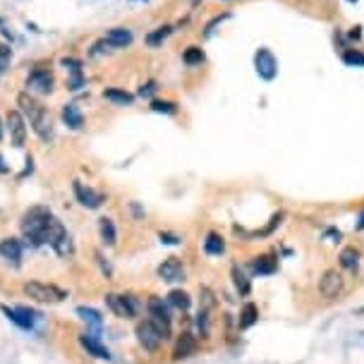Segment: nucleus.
<instances>
[{
  "mask_svg": "<svg viewBox=\"0 0 364 364\" xmlns=\"http://www.w3.org/2000/svg\"><path fill=\"white\" fill-rule=\"evenodd\" d=\"M17 106H19V113L29 120L31 130H34L41 139L43 141L53 139V122H51V115H48V111H46L31 94L22 91V94L17 96Z\"/></svg>",
  "mask_w": 364,
  "mask_h": 364,
  "instance_id": "1",
  "label": "nucleus"
},
{
  "mask_svg": "<svg viewBox=\"0 0 364 364\" xmlns=\"http://www.w3.org/2000/svg\"><path fill=\"white\" fill-rule=\"evenodd\" d=\"M51 211L46 206H31L27 213L22 216V232L24 237L31 240L34 247L46 242V232H48V223H51Z\"/></svg>",
  "mask_w": 364,
  "mask_h": 364,
  "instance_id": "2",
  "label": "nucleus"
},
{
  "mask_svg": "<svg viewBox=\"0 0 364 364\" xmlns=\"http://www.w3.org/2000/svg\"><path fill=\"white\" fill-rule=\"evenodd\" d=\"M24 295L36 300V302H46V305H57L67 297L65 290H60L57 285H51V283H38V280H31V283H24Z\"/></svg>",
  "mask_w": 364,
  "mask_h": 364,
  "instance_id": "3",
  "label": "nucleus"
},
{
  "mask_svg": "<svg viewBox=\"0 0 364 364\" xmlns=\"http://www.w3.org/2000/svg\"><path fill=\"white\" fill-rule=\"evenodd\" d=\"M46 242H48V245L56 249L57 256H62V259L72 256V252H75V247H72V240H70V235H67V228L60 223L57 218H51V223H48Z\"/></svg>",
  "mask_w": 364,
  "mask_h": 364,
  "instance_id": "4",
  "label": "nucleus"
},
{
  "mask_svg": "<svg viewBox=\"0 0 364 364\" xmlns=\"http://www.w3.org/2000/svg\"><path fill=\"white\" fill-rule=\"evenodd\" d=\"M106 305H108V309L117 319H134L141 311L139 300L134 295H115V292H108L106 295Z\"/></svg>",
  "mask_w": 364,
  "mask_h": 364,
  "instance_id": "5",
  "label": "nucleus"
},
{
  "mask_svg": "<svg viewBox=\"0 0 364 364\" xmlns=\"http://www.w3.org/2000/svg\"><path fill=\"white\" fill-rule=\"evenodd\" d=\"M137 340H139V345L146 352H156L166 338H163V333L146 319V321H139V324H137Z\"/></svg>",
  "mask_w": 364,
  "mask_h": 364,
  "instance_id": "6",
  "label": "nucleus"
},
{
  "mask_svg": "<svg viewBox=\"0 0 364 364\" xmlns=\"http://www.w3.org/2000/svg\"><path fill=\"white\" fill-rule=\"evenodd\" d=\"M254 62H256V72H259L261 79L271 82L278 75V60L273 57V53L268 48H259L256 56H254Z\"/></svg>",
  "mask_w": 364,
  "mask_h": 364,
  "instance_id": "7",
  "label": "nucleus"
},
{
  "mask_svg": "<svg viewBox=\"0 0 364 364\" xmlns=\"http://www.w3.org/2000/svg\"><path fill=\"white\" fill-rule=\"evenodd\" d=\"M7 132H10V139L12 144L19 149L24 146V139H27V125H24V115L19 111H10L7 113Z\"/></svg>",
  "mask_w": 364,
  "mask_h": 364,
  "instance_id": "8",
  "label": "nucleus"
},
{
  "mask_svg": "<svg viewBox=\"0 0 364 364\" xmlns=\"http://www.w3.org/2000/svg\"><path fill=\"white\" fill-rule=\"evenodd\" d=\"M319 292L326 300H336L338 295L343 292V276L338 271H326L321 276V280H319Z\"/></svg>",
  "mask_w": 364,
  "mask_h": 364,
  "instance_id": "9",
  "label": "nucleus"
},
{
  "mask_svg": "<svg viewBox=\"0 0 364 364\" xmlns=\"http://www.w3.org/2000/svg\"><path fill=\"white\" fill-rule=\"evenodd\" d=\"M72 190H75V196H77V201L86 206V209H98L103 201H106V196L98 194V192H94L91 187H84L79 180H75V185H72Z\"/></svg>",
  "mask_w": 364,
  "mask_h": 364,
  "instance_id": "10",
  "label": "nucleus"
},
{
  "mask_svg": "<svg viewBox=\"0 0 364 364\" xmlns=\"http://www.w3.org/2000/svg\"><path fill=\"white\" fill-rule=\"evenodd\" d=\"M79 345L86 350V355H91V357H96V360H111V352H108V347L98 340L96 336H79Z\"/></svg>",
  "mask_w": 364,
  "mask_h": 364,
  "instance_id": "11",
  "label": "nucleus"
},
{
  "mask_svg": "<svg viewBox=\"0 0 364 364\" xmlns=\"http://www.w3.org/2000/svg\"><path fill=\"white\" fill-rule=\"evenodd\" d=\"M27 86L34 89V91H38V94H48V91L53 89V75H51L48 70H34V72L29 75Z\"/></svg>",
  "mask_w": 364,
  "mask_h": 364,
  "instance_id": "12",
  "label": "nucleus"
},
{
  "mask_svg": "<svg viewBox=\"0 0 364 364\" xmlns=\"http://www.w3.org/2000/svg\"><path fill=\"white\" fill-rule=\"evenodd\" d=\"M158 276H161V280H168V283H172V280H182V278H185L182 261H180V259H175V256L166 259V261L158 266Z\"/></svg>",
  "mask_w": 364,
  "mask_h": 364,
  "instance_id": "13",
  "label": "nucleus"
},
{
  "mask_svg": "<svg viewBox=\"0 0 364 364\" xmlns=\"http://www.w3.org/2000/svg\"><path fill=\"white\" fill-rule=\"evenodd\" d=\"M194 352H196V338L192 333H182V336L177 338V343H175L172 357L175 360H185V357H192Z\"/></svg>",
  "mask_w": 364,
  "mask_h": 364,
  "instance_id": "14",
  "label": "nucleus"
},
{
  "mask_svg": "<svg viewBox=\"0 0 364 364\" xmlns=\"http://www.w3.org/2000/svg\"><path fill=\"white\" fill-rule=\"evenodd\" d=\"M111 48H125V46H130L132 43V31L125 27H115L111 29L108 34H106V38H103Z\"/></svg>",
  "mask_w": 364,
  "mask_h": 364,
  "instance_id": "15",
  "label": "nucleus"
},
{
  "mask_svg": "<svg viewBox=\"0 0 364 364\" xmlns=\"http://www.w3.org/2000/svg\"><path fill=\"white\" fill-rule=\"evenodd\" d=\"M0 254H2V259H7L12 264H19V259H22V242L12 240V237L2 240L0 242Z\"/></svg>",
  "mask_w": 364,
  "mask_h": 364,
  "instance_id": "16",
  "label": "nucleus"
},
{
  "mask_svg": "<svg viewBox=\"0 0 364 364\" xmlns=\"http://www.w3.org/2000/svg\"><path fill=\"white\" fill-rule=\"evenodd\" d=\"M62 120H65V125H67L70 130H82V127H84V115H82V111H79L77 106H72V103H67V106L62 108Z\"/></svg>",
  "mask_w": 364,
  "mask_h": 364,
  "instance_id": "17",
  "label": "nucleus"
},
{
  "mask_svg": "<svg viewBox=\"0 0 364 364\" xmlns=\"http://www.w3.org/2000/svg\"><path fill=\"white\" fill-rule=\"evenodd\" d=\"M0 309H2V314H5V316H7L12 324H17L19 328H24V331H31V328H34V319H29L24 311H19V307H17V309H10L7 305H2Z\"/></svg>",
  "mask_w": 364,
  "mask_h": 364,
  "instance_id": "18",
  "label": "nucleus"
},
{
  "mask_svg": "<svg viewBox=\"0 0 364 364\" xmlns=\"http://www.w3.org/2000/svg\"><path fill=\"white\" fill-rule=\"evenodd\" d=\"M103 98L115 103V106H132V103H134V96H132L130 91H125V89H106V91H103Z\"/></svg>",
  "mask_w": 364,
  "mask_h": 364,
  "instance_id": "19",
  "label": "nucleus"
},
{
  "mask_svg": "<svg viewBox=\"0 0 364 364\" xmlns=\"http://www.w3.org/2000/svg\"><path fill=\"white\" fill-rule=\"evenodd\" d=\"M278 271V261L273 256H256L254 259V273L256 276H271Z\"/></svg>",
  "mask_w": 364,
  "mask_h": 364,
  "instance_id": "20",
  "label": "nucleus"
},
{
  "mask_svg": "<svg viewBox=\"0 0 364 364\" xmlns=\"http://www.w3.org/2000/svg\"><path fill=\"white\" fill-rule=\"evenodd\" d=\"M204 252L211 254V256H221L225 252V242L218 232H209L206 240H204Z\"/></svg>",
  "mask_w": 364,
  "mask_h": 364,
  "instance_id": "21",
  "label": "nucleus"
},
{
  "mask_svg": "<svg viewBox=\"0 0 364 364\" xmlns=\"http://www.w3.org/2000/svg\"><path fill=\"white\" fill-rule=\"evenodd\" d=\"M146 309H149V316H156V319H168V321H170V309H168V305H166L161 297H149Z\"/></svg>",
  "mask_w": 364,
  "mask_h": 364,
  "instance_id": "22",
  "label": "nucleus"
},
{
  "mask_svg": "<svg viewBox=\"0 0 364 364\" xmlns=\"http://www.w3.org/2000/svg\"><path fill=\"white\" fill-rule=\"evenodd\" d=\"M256 319H259V309L254 302H247L242 311H240V328H249L256 324Z\"/></svg>",
  "mask_w": 364,
  "mask_h": 364,
  "instance_id": "23",
  "label": "nucleus"
},
{
  "mask_svg": "<svg viewBox=\"0 0 364 364\" xmlns=\"http://www.w3.org/2000/svg\"><path fill=\"white\" fill-rule=\"evenodd\" d=\"M216 307V295L211 292V287H201L199 290V314H211Z\"/></svg>",
  "mask_w": 364,
  "mask_h": 364,
  "instance_id": "24",
  "label": "nucleus"
},
{
  "mask_svg": "<svg viewBox=\"0 0 364 364\" xmlns=\"http://www.w3.org/2000/svg\"><path fill=\"white\" fill-rule=\"evenodd\" d=\"M340 266L343 268H347V271H355L357 268V264H360V252L355 249V247H345L343 252H340Z\"/></svg>",
  "mask_w": 364,
  "mask_h": 364,
  "instance_id": "25",
  "label": "nucleus"
},
{
  "mask_svg": "<svg viewBox=\"0 0 364 364\" xmlns=\"http://www.w3.org/2000/svg\"><path fill=\"white\" fill-rule=\"evenodd\" d=\"M168 305L175 309H180V311H187L190 305H192V300H190V295H187L185 290H172L168 295Z\"/></svg>",
  "mask_w": 364,
  "mask_h": 364,
  "instance_id": "26",
  "label": "nucleus"
},
{
  "mask_svg": "<svg viewBox=\"0 0 364 364\" xmlns=\"http://www.w3.org/2000/svg\"><path fill=\"white\" fill-rule=\"evenodd\" d=\"M98 230H101V240H103L106 245H115V242H117V230H115V225H113L111 218H101V221H98Z\"/></svg>",
  "mask_w": 364,
  "mask_h": 364,
  "instance_id": "27",
  "label": "nucleus"
},
{
  "mask_svg": "<svg viewBox=\"0 0 364 364\" xmlns=\"http://www.w3.org/2000/svg\"><path fill=\"white\" fill-rule=\"evenodd\" d=\"M77 314H79V316L84 319V321H86V324H89V326H94L96 331H98V328L103 326V319H101V314H98L96 309H89V307H77Z\"/></svg>",
  "mask_w": 364,
  "mask_h": 364,
  "instance_id": "28",
  "label": "nucleus"
},
{
  "mask_svg": "<svg viewBox=\"0 0 364 364\" xmlns=\"http://www.w3.org/2000/svg\"><path fill=\"white\" fill-rule=\"evenodd\" d=\"M232 280H235V287H237V292H240L242 297L252 292V285H249V278H247V276H245V273H242V271H240L237 266L232 268Z\"/></svg>",
  "mask_w": 364,
  "mask_h": 364,
  "instance_id": "29",
  "label": "nucleus"
},
{
  "mask_svg": "<svg viewBox=\"0 0 364 364\" xmlns=\"http://www.w3.org/2000/svg\"><path fill=\"white\" fill-rule=\"evenodd\" d=\"M168 34H170V27H158L156 31H151V34L146 36V43H149L151 48H158V46L168 38Z\"/></svg>",
  "mask_w": 364,
  "mask_h": 364,
  "instance_id": "30",
  "label": "nucleus"
},
{
  "mask_svg": "<svg viewBox=\"0 0 364 364\" xmlns=\"http://www.w3.org/2000/svg\"><path fill=\"white\" fill-rule=\"evenodd\" d=\"M182 60H185L187 65H201V62H204V51L196 48V46H190V48L182 53Z\"/></svg>",
  "mask_w": 364,
  "mask_h": 364,
  "instance_id": "31",
  "label": "nucleus"
},
{
  "mask_svg": "<svg viewBox=\"0 0 364 364\" xmlns=\"http://www.w3.org/2000/svg\"><path fill=\"white\" fill-rule=\"evenodd\" d=\"M343 62H345V65H357V67H364V53H357V51H345V53H343Z\"/></svg>",
  "mask_w": 364,
  "mask_h": 364,
  "instance_id": "32",
  "label": "nucleus"
},
{
  "mask_svg": "<svg viewBox=\"0 0 364 364\" xmlns=\"http://www.w3.org/2000/svg\"><path fill=\"white\" fill-rule=\"evenodd\" d=\"M151 111H156V113H170V115H172L177 108H175V103H170V101H153V103H151Z\"/></svg>",
  "mask_w": 364,
  "mask_h": 364,
  "instance_id": "33",
  "label": "nucleus"
},
{
  "mask_svg": "<svg viewBox=\"0 0 364 364\" xmlns=\"http://www.w3.org/2000/svg\"><path fill=\"white\" fill-rule=\"evenodd\" d=\"M10 56H12V51H10L7 46H2V43H0V72L10 65Z\"/></svg>",
  "mask_w": 364,
  "mask_h": 364,
  "instance_id": "34",
  "label": "nucleus"
},
{
  "mask_svg": "<svg viewBox=\"0 0 364 364\" xmlns=\"http://www.w3.org/2000/svg\"><path fill=\"white\" fill-rule=\"evenodd\" d=\"M96 259H98V266H101V271H103V273H106V278H111V276H113V268H111V264H108V261H106V259H103V254H101V252H96Z\"/></svg>",
  "mask_w": 364,
  "mask_h": 364,
  "instance_id": "35",
  "label": "nucleus"
},
{
  "mask_svg": "<svg viewBox=\"0 0 364 364\" xmlns=\"http://www.w3.org/2000/svg\"><path fill=\"white\" fill-rule=\"evenodd\" d=\"M156 89H158L156 82H146V84L139 89V96H146V98H149V96H153V94H156Z\"/></svg>",
  "mask_w": 364,
  "mask_h": 364,
  "instance_id": "36",
  "label": "nucleus"
},
{
  "mask_svg": "<svg viewBox=\"0 0 364 364\" xmlns=\"http://www.w3.org/2000/svg\"><path fill=\"white\" fill-rule=\"evenodd\" d=\"M280 218H283L280 213H278V216H273V218H271V223H268L266 228H264V230H261V235H268V232H273V228L280 223Z\"/></svg>",
  "mask_w": 364,
  "mask_h": 364,
  "instance_id": "37",
  "label": "nucleus"
},
{
  "mask_svg": "<svg viewBox=\"0 0 364 364\" xmlns=\"http://www.w3.org/2000/svg\"><path fill=\"white\" fill-rule=\"evenodd\" d=\"M161 242H166V245H177L180 237H177V235H170V232H161Z\"/></svg>",
  "mask_w": 364,
  "mask_h": 364,
  "instance_id": "38",
  "label": "nucleus"
},
{
  "mask_svg": "<svg viewBox=\"0 0 364 364\" xmlns=\"http://www.w3.org/2000/svg\"><path fill=\"white\" fill-rule=\"evenodd\" d=\"M357 228H360V230H364V211H362V213H360V221H357Z\"/></svg>",
  "mask_w": 364,
  "mask_h": 364,
  "instance_id": "39",
  "label": "nucleus"
},
{
  "mask_svg": "<svg viewBox=\"0 0 364 364\" xmlns=\"http://www.w3.org/2000/svg\"><path fill=\"white\" fill-rule=\"evenodd\" d=\"M0 172H7V168H5V163H2V156H0Z\"/></svg>",
  "mask_w": 364,
  "mask_h": 364,
  "instance_id": "40",
  "label": "nucleus"
},
{
  "mask_svg": "<svg viewBox=\"0 0 364 364\" xmlns=\"http://www.w3.org/2000/svg\"><path fill=\"white\" fill-rule=\"evenodd\" d=\"M355 314H364V307H362V309H357V311H355Z\"/></svg>",
  "mask_w": 364,
  "mask_h": 364,
  "instance_id": "41",
  "label": "nucleus"
},
{
  "mask_svg": "<svg viewBox=\"0 0 364 364\" xmlns=\"http://www.w3.org/2000/svg\"><path fill=\"white\" fill-rule=\"evenodd\" d=\"M0 139H2V127H0Z\"/></svg>",
  "mask_w": 364,
  "mask_h": 364,
  "instance_id": "42",
  "label": "nucleus"
}]
</instances>
